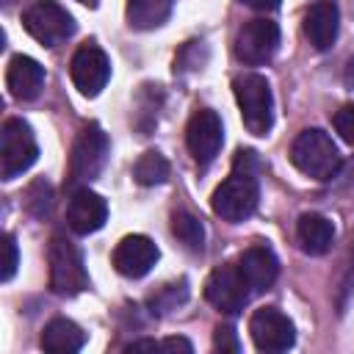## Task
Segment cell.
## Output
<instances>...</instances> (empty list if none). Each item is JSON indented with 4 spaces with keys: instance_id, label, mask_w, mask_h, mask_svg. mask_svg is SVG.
<instances>
[{
    "instance_id": "484cf974",
    "label": "cell",
    "mask_w": 354,
    "mask_h": 354,
    "mask_svg": "<svg viewBox=\"0 0 354 354\" xmlns=\"http://www.w3.org/2000/svg\"><path fill=\"white\" fill-rule=\"evenodd\" d=\"M160 351H180V354H191L194 351V346L185 340V337H166V340H160Z\"/></svg>"
},
{
    "instance_id": "52a82bcc",
    "label": "cell",
    "mask_w": 354,
    "mask_h": 354,
    "mask_svg": "<svg viewBox=\"0 0 354 354\" xmlns=\"http://www.w3.org/2000/svg\"><path fill=\"white\" fill-rule=\"evenodd\" d=\"M108 136L102 133L100 124H86L72 147V158H69V183L80 185V183H91L94 177L102 174L105 163H108Z\"/></svg>"
},
{
    "instance_id": "5bb4252c",
    "label": "cell",
    "mask_w": 354,
    "mask_h": 354,
    "mask_svg": "<svg viewBox=\"0 0 354 354\" xmlns=\"http://www.w3.org/2000/svg\"><path fill=\"white\" fill-rule=\"evenodd\" d=\"M108 218V202L91 188H75L66 205V224L77 235L97 232Z\"/></svg>"
},
{
    "instance_id": "277c9868",
    "label": "cell",
    "mask_w": 354,
    "mask_h": 354,
    "mask_svg": "<svg viewBox=\"0 0 354 354\" xmlns=\"http://www.w3.org/2000/svg\"><path fill=\"white\" fill-rule=\"evenodd\" d=\"M39 158V144L33 127L25 119H6L0 130V174L6 183L25 174Z\"/></svg>"
},
{
    "instance_id": "cb8c5ba5",
    "label": "cell",
    "mask_w": 354,
    "mask_h": 354,
    "mask_svg": "<svg viewBox=\"0 0 354 354\" xmlns=\"http://www.w3.org/2000/svg\"><path fill=\"white\" fill-rule=\"evenodd\" d=\"M17 266H19V252H17V241H14V235L11 232H6L3 235V282H8L11 277H14V271H17Z\"/></svg>"
},
{
    "instance_id": "ffe728a7",
    "label": "cell",
    "mask_w": 354,
    "mask_h": 354,
    "mask_svg": "<svg viewBox=\"0 0 354 354\" xmlns=\"http://www.w3.org/2000/svg\"><path fill=\"white\" fill-rule=\"evenodd\" d=\"M174 0H127V22L136 30L160 28L171 14Z\"/></svg>"
},
{
    "instance_id": "9c48e42d",
    "label": "cell",
    "mask_w": 354,
    "mask_h": 354,
    "mask_svg": "<svg viewBox=\"0 0 354 354\" xmlns=\"http://www.w3.org/2000/svg\"><path fill=\"white\" fill-rule=\"evenodd\" d=\"M249 335L257 351H288L296 343V326L279 307H260L249 318Z\"/></svg>"
},
{
    "instance_id": "d6986e66",
    "label": "cell",
    "mask_w": 354,
    "mask_h": 354,
    "mask_svg": "<svg viewBox=\"0 0 354 354\" xmlns=\"http://www.w3.org/2000/svg\"><path fill=\"white\" fill-rule=\"evenodd\" d=\"M86 346V332L69 318H53L41 329V348L50 354H72Z\"/></svg>"
},
{
    "instance_id": "8fae6325",
    "label": "cell",
    "mask_w": 354,
    "mask_h": 354,
    "mask_svg": "<svg viewBox=\"0 0 354 354\" xmlns=\"http://www.w3.org/2000/svg\"><path fill=\"white\" fill-rule=\"evenodd\" d=\"M69 75H72L75 88L83 97H97L105 88L108 77H111V61L102 53V47H97V44H80L75 50V55H72Z\"/></svg>"
},
{
    "instance_id": "4316f807",
    "label": "cell",
    "mask_w": 354,
    "mask_h": 354,
    "mask_svg": "<svg viewBox=\"0 0 354 354\" xmlns=\"http://www.w3.org/2000/svg\"><path fill=\"white\" fill-rule=\"evenodd\" d=\"M241 3L254 11H277L279 8V0H241Z\"/></svg>"
},
{
    "instance_id": "7c38bea8",
    "label": "cell",
    "mask_w": 354,
    "mask_h": 354,
    "mask_svg": "<svg viewBox=\"0 0 354 354\" xmlns=\"http://www.w3.org/2000/svg\"><path fill=\"white\" fill-rule=\"evenodd\" d=\"M185 144H188V152L194 155V160L199 166H207L221 144H224V124H221V116L210 108H202L196 111L191 119H188V127H185Z\"/></svg>"
},
{
    "instance_id": "2e32d148",
    "label": "cell",
    "mask_w": 354,
    "mask_h": 354,
    "mask_svg": "<svg viewBox=\"0 0 354 354\" xmlns=\"http://www.w3.org/2000/svg\"><path fill=\"white\" fill-rule=\"evenodd\" d=\"M340 30V8L335 0H315L304 14V36L315 50H329Z\"/></svg>"
},
{
    "instance_id": "30bf717a",
    "label": "cell",
    "mask_w": 354,
    "mask_h": 354,
    "mask_svg": "<svg viewBox=\"0 0 354 354\" xmlns=\"http://www.w3.org/2000/svg\"><path fill=\"white\" fill-rule=\"evenodd\" d=\"M277 47H279V25L266 17L249 19L235 36V55L246 66L268 64L274 58Z\"/></svg>"
},
{
    "instance_id": "3957f363",
    "label": "cell",
    "mask_w": 354,
    "mask_h": 354,
    "mask_svg": "<svg viewBox=\"0 0 354 354\" xmlns=\"http://www.w3.org/2000/svg\"><path fill=\"white\" fill-rule=\"evenodd\" d=\"M50 263V290L58 296H77L88 288V271L83 266L80 249L66 235H53L47 246Z\"/></svg>"
},
{
    "instance_id": "ba28073f",
    "label": "cell",
    "mask_w": 354,
    "mask_h": 354,
    "mask_svg": "<svg viewBox=\"0 0 354 354\" xmlns=\"http://www.w3.org/2000/svg\"><path fill=\"white\" fill-rule=\"evenodd\" d=\"M249 285L238 268V263H224L218 268L210 271L207 282H205V299L227 315H235L243 310V304L249 301Z\"/></svg>"
},
{
    "instance_id": "d4e9b609",
    "label": "cell",
    "mask_w": 354,
    "mask_h": 354,
    "mask_svg": "<svg viewBox=\"0 0 354 354\" xmlns=\"http://www.w3.org/2000/svg\"><path fill=\"white\" fill-rule=\"evenodd\" d=\"M213 348L216 351H241V343H238V335L232 326H216V335H213Z\"/></svg>"
},
{
    "instance_id": "8992f818",
    "label": "cell",
    "mask_w": 354,
    "mask_h": 354,
    "mask_svg": "<svg viewBox=\"0 0 354 354\" xmlns=\"http://www.w3.org/2000/svg\"><path fill=\"white\" fill-rule=\"evenodd\" d=\"M22 25L44 47H58L75 33V17L55 0H33L22 11Z\"/></svg>"
},
{
    "instance_id": "9a60e30c",
    "label": "cell",
    "mask_w": 354,
    "mask_h": 354,
    "mask_svg": "<svg viewBox=\"0 0 354 354\" xmlns=\"http://www.w3.org/2000/svg\"><path fill=\"white\" fill-rule=\"evenodd\" d=\"M238 268H241V274H243V279H246V285H249L252 293L268 290L277 282V277H279V260H277L274 249L266 246V243L249 246L238 257Z\"/></svg>"
},
{
    "instance_id": "7a4b0ae2",
    "label": "cell",
    "mask_w": 354,
    "mask_h": 354,
    "mask_svg": "<svg viewBox=\"0 0 354 354\" xmlns=\"http://www.w3.org/2000/svg\"><path fill=\"white\" fill-rule=\"evenodd\" d=\"M232 91L246 130L252 136H268L274 127V94L268 80L257 72H243L232 80Z\"/></svg>"
},
{
    "instance_id": "f1b7e54d",
    "label": "cell",
    "mask_w": 354,
    "mask_h": 354,
    "mask_svg": "<svg viewBox=\"0 0 354 354\" xmlns=\"http://www.w3.org/2000/svg\"><path fill=\"white\" fill-rule=\"evenodd\" d=\"M343 80H346V86L348 88H354V58L346 64V72H343Z\"/></svg>"
},
{
    "instance_id": "5b68a950",
    "label": "cell",
    "mask_w": 354,
    "mask_h": 354,
    "mask_svg": "<svg viewBox=\"0 0 354 354\" xmlns=\"http://www.w3.org/2000/svg\"><path fill=\"white\" fill-rule=\"evenodd\" d=\"M257 202H260L257 177H254V171H241V169H232V174L210 196L213 213L232 224L249 218L257 210Z\"/></svg>"
},
{
    "instance_id": "7402d4cb",
    "label": "cell",
    "mask_w": 354,
    "mask_h": 354,
    "mask_svg": "<svg viewBox=\"0 0 354 354\" xmlns=\"http://www.w3.org/2000/svg\"><path fill=\"white\" fill-rule=\"evenodd\" d=\"M133 177H136L138 185H147V188H149V185H160V183L169 177V160H166L160 152L147 149V152L136 160Z\"/></svg>"
},
{
    "instance_id": "f546056e",
    "label": "cell",
    "mask_w": 354,
    "mask_h": 354,
    "mask_svg": "<svg viewBox=\"0 0 354 354\" xmlns=\"http://www.w3.org/2000/svg\"><path fill=\"white\" fill-rule=\"evenodd\" d=\"M80 3H86V6H97V0H80Z\"/></svg>"
},
{
    "instance_id": "e0dca14e",
    "label": "cell",
    "mask_w": 354,
    "mask_h": 354,
    "mask_svg": "<svg viewBox=\"0 0 354 354\" xmlns=\"http://www.w3.org/2000/svg\"><path fill=\"white\" fill-rule=\"evenodd\" d=\"M6 86H8L11 97H17L22 102L36 100L44 86V66L30 55H14L6 69Z\"/></svg>"
},
{
    "instance_id": "83f0119b",
    "label": "cell",
    "mask_w": 354,
    "mask_h": 354,
    "mask_svg": "<svg viewBox=\"0 0 354 354\" xmlns=\"http://www.w3.org/2000/svg\"><path fill=\"white\" fill-rule=\"evenodd\" d=\"M160 348V343H155V340H133L130 346H124V351H158Z\"/></svg>"
},
{
    "instance_id": "603a6c76",
    "label": "cell",
    "mask_w": 354,
    "mask_h": 354,
    "mask_svg": "<svg viewBox=\"0 0 354 354\" xmlns=\"http://www.w3.org/2000/svg\"><path fill=\"white\" fill-rule=\"evenodd\" d=\"M332 124H335L337 136H340L346 144H351V147H354V102H346L340 111H335Z\"/></svg>"
},
{
    "instance_id": "4fadbf2b",
    "label": "cell",
    "mask_w": 354,
    "mask_h": 354,
    "mask_svg": "<svg viewBox=\"0 0 354 354\" xmlns=\"http://www.w3.org/2000/svg\"><path fill=\"white\" fill-rule=\"evenodd\" d=\"M160 252L147 235H124L113 249V268L127 279H141L152 271Z\"/></svg>"
},
{
    "instance_id": "ac0fdd59",
    "label": "cell",
    "mask_w": 354,
    "mask_h": 354,
    "mask_svg": "<svg viewBox=\"0 0 354 354\" xmlns=\"http://www.w3.org/2000/svg\"><path fill=\"white\" fill-rule=\"evenodd\" d=\"M296 241L307 254H324L335 241V224L321 213H304L296 221Z\"/></svg>"
},
{
    "instance_id": "44dd1931",
    "label": "cell",
    "mask_w": 354,
    "mask_h": 354,
    "mask_svg": "<svg viewBox=\"0 0 354 354\" xmlns=\"http://www.w3.org/2000/svg\"><path fill=\"white\" fill-rule=\"evenodd\" d=\"M171 232L188 252H202L205 249V227L196 216H191L185 210H177L171 216Z\"/></svg>"
},
{
    "instance_id": "6da1fadb",
    "label": "cell",
    "mask_w": 354,
    "mask_h": 354,
    "mask_svg": "<svg viewBox=\"0 0 354 354\" xmlns=\"http://www.w3.org/2000/svg\"><path fill=\"white\" fill-rule=\"evenodd\" d=\"M290 160L301 174L313 180H332L343 163L332 136L324 133L321 127H307L296 136L290 147Z\"/></svg>"
}]
</instances>
